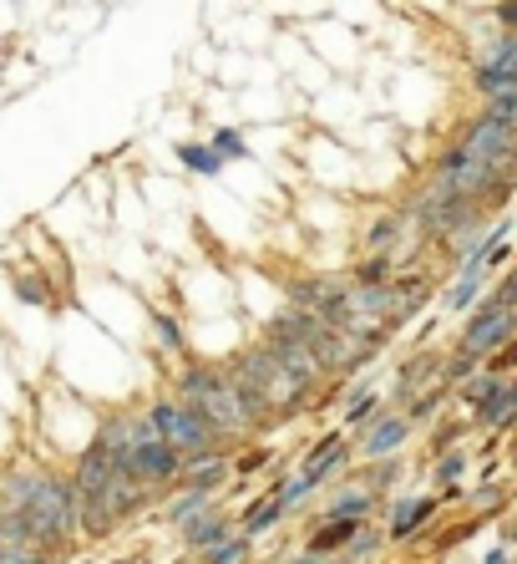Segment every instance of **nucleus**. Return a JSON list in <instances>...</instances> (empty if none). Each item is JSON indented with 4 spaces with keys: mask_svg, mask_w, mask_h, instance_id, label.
Here are the masks:
<instances>
[{
    "mask_svg": "<svg viewBox=\"0 0 517 564\" xmlns=\"http://www.w3.org/2000/svg\"><path fill=\"white\" fill-rule=\"evenodd\" d=\"M315 564H320V560H315ZM340 564H350V560H340Z\"/></svg>",
    "mask_w": 517,
    "mask_h": 564,
    "instance_id": "5701e85b",
    "label": "nucleus"
},
{
    "mask_svg": "<svg viewBox=\"0 0 517 564\" xmlns=\"http://www.w3.org/2000/svg\"><path fill=\"white\" fill-rule=\"evenodd\" d=\"M503 21H517V6H503Z\"/></svg>",
    "mask_w": 517,
    "mask_h": 564,
    "instance_id": "412c9836",
    "label": "nucleus"
},
{
    "mask_svg": "<svg viewBox=\"0 0 517 564\" xmlns=\"http://www.w3.org/2000/svg\"><path fill=\"white\" fill-rule=\"evenodd\" d=\"M219 158H244V138L239 132H219Z\"/></svg>",
    "mask_w": 517,
    "mask_h": 564,
    "instance_id": "6ab92c4d",
    "label": "nucleus"
},
{
    "mask_svg": "<svg viewBox=\"0 0 517 564\" xmlns=\"http://www.w3.org/2000/svg\"><path fill=\"white\" fill-rule=\"evenodd\" d=\"M279 509H285V494H279V499H264V503H258L254 519H249V534H258L264 524H274V519H279Z\"/></svg>",
    "mask_w": 517,
    "mask_h": 564,
    "instance_id": "4468645a",
    "label": "nucleus"
},
{
    "mask_svg": "<svg viewBox=\"0 0 517 564\" xmlns=\"http://www.w3.org/2000/svg\"><path fill=\"white\" fill-rule=\"evenodd\" d=\"M466 153L482 158L487 169H497V163H503V158L513 153V128H503V122H492V118H487L477 132H472V138H466Z\"/></svg>",
    "mask_w": 517,
    "mask_h": 564,
    "instance_id": "423d86ee",
    "label": "nucleus"
},
{
    "mask_svg": "<svg viewBox=\"0 0 517 564\" xmlns=\"http://www.w3.org/2000/svg\"><path fill=\"white\" fill-rule=\"evenodd\" d=\"M427 513H431V503H427V499H416V503H402V509H396V524H391V529H396V534H411V529L421 524V519H427Z\"/></svg>",
    "mask_w": 517,
    "mask_h": 564,
    "instance_id": "9d476101",
    "label": "nucleus"
},
{
    "mask_svg": "<svg viewBox=\"0 0 517 564\" xmlns=\"http://www.w3.org/2000/svg\"><path fill=\"white\" fill-rule=\"evenodd\" d=\"M477 285H482V264H466V275H462V285H457V295H452V311H462L472 295H477Z\"/></svg>",
    "mask_w": 517,
    "mask_h": 564,
    "instance_id": "ddd939ff",
    "label": "nucleus"
},
{
    "mask_svg": "<svg viewBox=\"0 0 517 564\" xmlns=\"http://www.w3.org/2000/svg\"><path fill=\"white\" fill-rule=\"evenodd\" d=\"M6 503H11L21 519H26L31 539L36 544H56V539H66L72 529L81 524L77 513V488H66L56 484V478H46V473H15V478H6Z\"/></svg>",
    "mask_w": 517,
    "mask_h": 564,
    "instance_id": "f257e3e1",
    "label": "nucleus"
},
{
    "mask_svg": "<svg viewBox=\"0 0 517 564\" xmlns=\"http://www.w3.org/2000/svg\"><path fill=\"white\" fill-rule=\"evenodd\" d=\"M507 330H513V311L477 315V321H472V330H466V351H492V346H503Z\"/></svg>",
    "mask_w": 517,
    "mask_h": 564,
    "instance_id": "0eeeda50",
    "label": "nucleus"
},
{
    "mask_svg": "<svg viewBox=\"0 0 517 564\" xmlns=\"http://www.w3.org/2000/svg\"><path fill=\"white\" fill-rule=\"evenodd\" d=\"M361 509H365V494H345V499H336V519H345V524H361Z\"/></svg>",
    "mask_w": 517,
    "mask_h": 564,
    "instance_id": "2eb2a0df",
    "label": "nucleus"
},
{
    "mask_svg": "<svg viewBox=\"0 0 517 564\" xmlns=\"http://www.w3.org/2000/svg\"><path fill=\"white\" fill-rule=\"evenodd\" d=\"M219 534H223V524H213V519H198V524L188 529V539H194V544H213Z\"/></svg>",
    "mask_w": 517,
    "mask_h": 564,
    "instance_id": "a211bd4d",
    "label": "nucleus"
},
{
    "mask_svg": "<svg viewBox=\"0 0 517 564\" xmlns=\"http://www.w3.org/2000/svg\"><path fill=\"white\" fill-rule=\"evenodd\" d=\"M173 468H178V458H173V447L157 437V427L147 422V433L138 437V447L128 453V463H122V473H128L132 484H163V478H173Z\"/></svg>",
    "mask_w": 517,
    "mask_h": 564,
    "instance_id": "20e7f679",
    "label": "nucleus"
},
{
    "mask_svg": "<svg viewBox=\"0 0 517 564\" xmlns=\"http://www.w3.org/2000/svg\"><path fill=\"white\" fill-rule=\"evenodd\" d=\"M0 564H46L41 544H0Z\"/></svg>",
    "mask_w": 517,
    "mask_h": 564,
    "instance_id": "9b49d317",
    "label": "nucleus"
},
{
    "mask_svg": "<svg viewBox=\"0 0 517 564\" xmlns=\"http://www.w3.org/2000/svg\"><path fill=\"white\" fill-rule=\"evenodd\" d=\"M492 173L482 158H472L462 148V153H452V163H447V184H441V194H482V188L492 184Z\"/></svg>",
    "mask_w": 517,
    "mask_h": 564,
    "instance_id": "39448f33",
    "label": "nucleus"
},
{
    "mask_svg": "<svg viewBox=\"0 0 517 564\" xmlns=\"http://www.w3.org/2000/svg\"><path fill=\"white\" fill-rule=\"evenodd\" d=\"M406 443V422L402 417H386V422H375L371 427V437H365V453H391V447H402Z\"/></svg>",
    "mask_w": 517,
    "mask_h": 564,
    "instance_id": "1a4fd4ad",
    "label": "nucleus"
},
{
    "mask_svg": "<svg viewBox=\"0 0 517 564\" xmlns=\"http://www.w3.org/2000/svg\"><path fill=\"white\" fill-rule=\"evenodd\" d=\"M153 427L157 437L173 447V453H204L208 447V422L188 408H173V402H157L153 408Z\"/></svg>",
    "mask_w": 517,
    "mask_h": 564,
    "instance_id": "7ed1b4c3",
    "label": "nucleus"
},
{
    "mask_svg": "<svg viewBox=\"0 0 517 564\" xmlns=\"http://www.w3.org/2000/svg\"><path fill=\"white\" fill-rule=\"evenodd\" d=\"M223 473H229V468H223V463H219V458H208V463H198V468H194V494H208V488L219 484Z\"/></svg>",
    "mask_w": 517,
    "mask_h": 564,
    "instance_id": "f8f14e48",
    "label": "nucleus"
},
{
    "mask_svg": "<svg viewBox=\"0 0 517 564\" xmlns=\"http://www.w3.org/2000/svg\"><path fill=\"white\" fill-rule=\"evenodd\" d=\"M507 402H513V408H517V381H513V387H507Z\"/></svg>",
    "mask_w": 517,
    "mask_h": 564,
    "instance_id": "4be33fe9",
    "label": "nucleus"
},
{
    "mask_svg": "<svg viewBox=\"0 0 517 564\" xmlns=\"http://www.w3.org/2000/svg\"><path fill=\"white\" fill-rule=\"evenodd\" d=\"M183 163L198 169V173H213L219 169V153H208V148H183Z\"/></svg>",
    "mask_w": 517,
    "mask_h": 564,
    "instance_id": "dca6fc26",
    "label": "nucleus"
},
{
    "mask_svg": "<svg viewBox=\"0 0 517 564\" xmlns=\"http://www.w3.org/2000/svg\"><path fill=\"white\" fill-rule=\"evenodd\" d=\"M507 305H517V275L507 280L503 290H497V301H492V311H507Z\"/></svg>",
    "mask_w": 517,
    "mask_h": 564,
    "instance_id": "aec40b11",
    "label": "nucleus"
},
{
    "mask_svg": "<svg viewBox=\"0 0 517 564\" xmlns=\"http://www.w3.org/2000/svg\"><path fill=\"white\" fill-rule=\"evenodd\" d=\"M204 560L208 564H239V560H244V544H213Z\"/></svg>",
    "mask_w": 517,
    "mask_h": 564,
    "instance_id": "f3484780",
    "label": "nucleus"
},
{
    "mask_svg": "<svg viewBox=\"0 0 517 564\" xmlns=\"http://www.w3.org/2000/svg\"><path fill=\"white\" fill-rule=\"evenodd\" d=\"M482 87H487V93H513L517 87V46H507V52L482 72Z\"/></svg>",
    "mask_w": 517,
    "mask_h": 564,
    "instance_id": "6e6552de",
    "label": "nucleus"
},
{
    "mask_svg": "<svg viewBox=\"0 0 517 564\" xmlns=\"http://www.w3.org/2000/svg\"><path fill=\"white\" fill-rule=\"evenodd\" d=\"M183 392H188V412H198L208 427H239L249 417L244 402H239V387L213 377V371H188Z\"/></svg>",
    "mask_w": 517,
    "mask_h": 564,
    "instance_id": "f03ea898",
    "label": "nucleus"
}]
</instances>
